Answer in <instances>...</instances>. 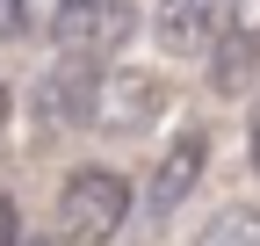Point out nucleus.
<instances>
[{
    "mask_svg": "<svg viewBox=\"0 0 260 246\" xmlns=\"http://www.w3.org/2000/svg\"><path fill=\"white\" fill-rule=\"evenodd\" d=\"M130 218V181L116 167H73L58 189V232L73 246H109Z\"/></svg>",
    "mask_w": 260,
    "mask_h": 246,
    "instance_id": "1",
    "label": "nucleus"
},
{
    "mask_svg": "<svg viewBox=\"0 0 260 246\" xmlns=\"http://www.w3.org/2000/svg\"><path fill=\"white\" fill-rule=\"evenodd\" d=\"M102 87H109L102 58H73V51H65L58 66L37 80L29 109L44 116V131H87V123H102Z\"/></svg>",
    "mask_w": 260,
    "mask_h": 246,
    "instance_id": "2",
    "label": "nucleus"
},
{
    "mask_svg": "<svg viewBox=\"0 0 260 246\" xmlns=\"http://www.w3.org/2000/svg\"><path fill=\"white\" fill-rule=\"evenodd\" d=\"M260 73V0H224L217 44H210V87L217 95H246Z\"/></svg>",
    "mask_w": 260,
    "mask_h": 246,
    "instance_id": "3",
    "label": "nucleus"
},
{
    "mask_svg": "<svg viewBox=\"0 0 260 246\" xmlns=\"http://www.w3.org/2000/svg\"><path fill=\"white\" fill-rule=\"evenodd\" d=\"M203 167H210V138H203V131H181V138L152 160V181H145V218H174V210L195 196Z\"/></svg>",
    "mask_w": 260,
    "mask_h": 246,
    "instance_id": "4",
    "label": "nucleus"
},
{
    "mask_svg": "<svg viewBox=\"0 0 260 246\" xmlns=\"http://www.w3.org/2000/svg\"><path fill=\"white\" fill-rule=\"evenodd\" d=\"M159 109H167V80L159 73H145V66H116L109 73V87H102V131L138 138Z\"/></svg>",
    "mask_w": 260,
    "mask_h": 246,
    "instance_id": "5",
    "label": "nucleus"
},
{
    "mask_svg": "<svg viewBox=\"0 0 260 246\" xmlns=\"http://www.w3.org/2000/svg\"><path fill=\"white\" fill-rule=\"evenodd\" d=\"M195 246H260V210H246V203L217 210V218H210V232L195 239Z\"/></svg>",
    "mask_w": 260,
    "mask_h": 246,
    "instance_id": "6",
    "label": "nucleus"
},
{
    "mask_svg": "<svg viewBox=\"0 0 260 246\" xmlns=\"http://www.w3.org/2000/svg\"><path fill=\"white\" fill-rule=\"evenodd\" d=\"M29 29V0H0V37H22Z\"/></svg>",
    "mask_w": 260,
    "mask_h": 246,
    "instance_id": "7",
    "label": "nucleus"
},
{
    "mask_svg": "<svg viewBox=\"0 0 260 246\" xmlns=\"http://www.w3.org/2000/svg\"><path fill=\"white\" fill-rule=\"evenodd\" d=\"M15 232H22V218H15V203H8V196H0V246H22Z\"/></svg>",
    "mask_w": 260,
    "mask_h": 246,
    "instance_id": "8",
    "label": "nucleus"
},
{
    "mask_svg": "<svg viewBox=\"0 0 260 246\" xmlns=\"http://www.w3.org/2000/svg\"><path fill=\"white\" fill-rule=\"evenodd\" d=\"M253 174H260V102H253Z\"/></svg>",
    "mask_w": 260,
    "mask_h": 246,
    "instance_id": "9",
    "label": "nucleus"
},
{
    "mask_svg": "<svg viewBox=\"0 0 260 246\" xmlns=\"http://www.w3.org/2000/svg\"><path fill=\"white\" fill-rule=\"evenodd\" d=\"M0 123H8V87H0Z\"/></svg>",
    "mask_w": 260,
    "mask_h": 246,
    "instance_id": "10",
    "label": "nucleus"
},
{
    "mask_svg": "<svg viewBox=\"0 0 260 246\" xmlns=\"http://www.w3.org/2000/svg\"><path fill=\"white\" fill-rule=\"evenodd\" d=\"M37 246H51V239H37Z\"/></svg>",
    "mask_w": 260,
    "mask_h": 246,
    "instance_id": "11",
    "label": "nucleus"
}]
</instances>
